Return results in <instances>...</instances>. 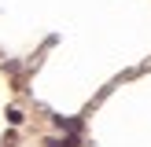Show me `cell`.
Masks as SVG:
<instances>
[{
    "label": "cell",
    "mask_w": 151,
    "mask_h": 147,
    "mask_svg": "<svg viewBox=\"0 0 151 147\" xmlns=\"http://www.w3.org/2000/svg\"><path fill=\"white\" fill-rule=\"evenodd\" d=\"M55 125H59L63 132H70V136L78 132V121H74V118H55Z\"/></svg>",
    "instance_id": "6da1fadb"
},
{
    "label": "cell",
    "mask_w": 151,
    "mask_h": 147,
    "mask_svg": "<svg viewBox=\"0 0 151 147\" xmlns=\"http://www.w3.org/2000/svg\"><path fill=\"white\" fill-rule=\"evenodd\" d=\"M7 121H11V125H22V110L11 107V110H7Z\"/></svg>",
    "instance_id": "7a4b0ae2"
}]
</instances>
